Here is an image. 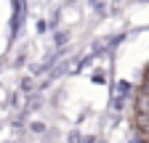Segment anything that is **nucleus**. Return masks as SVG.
<instances>
[{"label":"nucleus","mask_w":149,"mask_h":143,"mask_svg":"<svg viewBox=\"0 0 149 143\" xmlns=\"http://www.w3.org/2000/svg\"><path fill=\"white\" fill-rule=\"evenodd\" d=\"M141 93H146V96H149V77H146V82H144V87H141Z\"/></svg>","instance_id":"obj_1"}]
</instances>
